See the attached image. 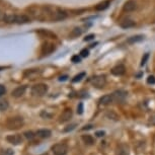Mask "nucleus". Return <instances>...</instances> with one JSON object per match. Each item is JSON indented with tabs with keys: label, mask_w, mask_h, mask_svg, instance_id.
Masks as SVG:
<instances>
[{
	"label": "nucleus",
	"mask_w": 155,
	"mask_h": 155,
	"mask_svg": "<svg viewBox=\"0 0 155 155\" xmlns=\"http://www.w3.org/2000/svg\"><path fill=\"white\" fill-rule=\"evenodd\" d=\"M116 155H129V147L126 144H121L117 147Z\"/></svg>",
	"instance_id": "13"
},
{
	"label": "nucleus",
	"mask_w": 155,
	"mask_h": 155,
	"mask_svg": "<svg viewBox=\"0 0 155 155\" xmlns=\"http://www.w3.org/2000/svg\"><path fill=\"white\" fill-rule=\"evenodd\" d=\"M48 91V85L44 83H38L31 87V94L34 96H43Z\"/></svg>",
	"instance_id": "2"
},
{
	"label": "nucleus",
	"mask_w": 155,
	"mask_h": 155,
	"mask_svg": "<svg viewBox=\"0 0 155 155\" xmlns=\"http://www.w3.org/2000/svg\"><path fill=\"white\" fill-rule=\"evenodd\" d=\"M75 127H76V124H71V125L67 126V127L64 129V132H70V131L74 130Z\"/></svg>",
	"instance_id": "28"
},
{
	"label": "nucleus",
	"mask_w": 155,
	"mask_h": 155,
	"mask_svg": "<svg viewBox=\"0 0 155 155\" xmlns=\"http://www.w3.org/2000/svg\"><path fill=\"white\" fill-rule=\"evenodd\" d=\"M98 102L101 104H104V106H107V104H110L114 102V99H113V95L112 94H106L104 96H101V98H99Z\"/></svg>",
	"instance_id": "14"
},
{
	"label": "nucleus",
	"mask_w": 155,
	"mask_h": 155,
	"mask_svg": "<svg viewBox=\"0 0 155 155\" xmlns=\"http://www.w3.org/2000/svg\"><path fill=\"white\" fill-rule=\"evenodd\" d=\"M95 38V36L93 34H91V35H88V36H86L85 38H84V42H88V41H91V40H93Z\"/></svg>",
	"instance_id": "34"
},
{
	"label": "nucleus",
	"mask_w": 155,
	"mask_h": 155,
	"mask_svg": "<svg viewBox=\"0 0 155 155\" xmlns=\"http://www.w3.org/2000/svg\"><path fill=\"white\" fill-rule=\"evenodd\" d=\"M148 58H149V54L146 53L144 56H143L142 60H141V66H144L145 65L146 62H147V60H148Z\"/></svg>",
	"instance_id": "30"
},
{
	"label": "nucleus",
	"mask_w": 155,
	"mask_h": 155,
	"mask_svg": "<svg viewBox=\"0 0 155 155\" xmlns=\"http://www.w3.org/2000/svg\"><path fill=\"white\" fill-rule=\"evenodd\" d=\"M143 40H144V36H142V35H138V36H134V37L129 38L127 42L129 44H135V43L141 42V41H143Z\"/></svg>",
	"instance_id": "18"
},
{
	"label": "nucleus",
	"mask_w": 155,
	"mask_h": 155,
	"mask_svg": "<svg viewBox=\"0 0 155 155\" xmlns=\"http://www.w3.org/2000/svg\"><path fill=\"white\" fill-rule=\"evenodd\" d=\"M38 34L43 37L50 38V39H57V36L54 33H52V31H50L48 30H44V28H41V30L38 31Z\"/></svg>",
	"instance_id": "15"
},
{
	"label": "nucleus",
	"mask_w": 155,
	"mask_h": 155,
	"mask_svg": "<svg viewBox=\"0 0 155 155\" xmlns=\"http://www.w3.org/2000/svg\"><path fill=\"white\" fill-rule=\"evenodd\" d=\"M71 61L73 63H80L81 62V58H80V56H78V55H74V56H72Z\"/></svg>",
	"instance_id": "27"
},
{
	"label": "nucleus",
	"mask_w": 155,
	"mask_h": 155,
	"mask_svg": "<svg viewBox=\"0 0 155 155\" xmlns=\"http://www.w3.org/2000/svg\"><path fill=\"white\" fill-rule=\"evenodd\" d=\"M81 139H82V141L85 143L86 145H93L94 144V139H93L92 136L90 135H83L81 137Z\"/></svg>",
	"instance_id": "19"
},
{
	"label": "nucleus",
	"mask_w": 155,
	"mask_h": 155,
	"mask_svg": "<svg viewBox=\"0 0 155 155\" xmlns=\"http://www.w3.org/2000/svg\"><path fill=\"white\" fill-rule=\"evenodd\" d=\"M5 92H6V89H5V86H4V85H2V84H0V96L3 95Z\"/></svg>",
	"instance_id": "35"
},
{
	"label": "nucleus",
	"mask_w": 155,
	"mask_h": 155,
	"mask_svg": "<svg viewBox=\"0 0 155 155\" xmlns=\"http://www.w3.org/2000/svg\"><path fill=\"white\" fill-rule=\"evenodd\" d=\"M41 117H42V118H45V119H51L52 115H50V114L47 113L46 110H44V112L41 113Z\"/></svg>",
	"instance_id": "33"
},
{
	"label": "nucleus",
	"mask_w": 155,
	"mask_h": 155,
	"mask_svg": "<svg viewBox=\"0 0 155 155\" xmlns=\"http://www.w3.org/2000/svg\"><path fill=\"white\" fill-rule=\"evenodd\" d=\"M0 155H13V150L10 148H5L0 150Z\"/></svg>",
	"instance_id": "26"
},
{
	"label": "nucleus",
	"mask_w": 155,
	"mask_h": 155,
	"mask_svg": "<svg viewBox=\"0 0 155 155\" xmlns=\"http://www.w3.org/2000/svg\"><path fill=\"white\" fill-rule=\"evenodd\" d=\"M107 83V79L104 75H96L91 78V84L96 88H102Z\"/></svg>",
	"instance_id": "4"
},
{
	"label": "nucleus",
	"mask_w": 155,
	"mask_h": 155,
	"mask_svg": "<svg viewBox=\"0 0 155 155\" xmlns=\"http://www.w3.org/2000/svg\"><path fill=\"white\" fill-rule=\"evenodd\" d=\"M72 115H73V112L71 109H65L63 110V113L60 115L59 121L61 123H65L67 121H69V120L72 118Z\"/></svg>",
	"instance_id": "9"
},
{
	"label": "nucleus",
	"mask_w": 155,
	"mask_h": 155,
	"mask_svg": "<svg viewBox=\"0 0 155 155\" xmlns=\"http://www.w3.org/2000/svg\"><path fill=\"white\" fill-rule=\"evenodd\" d=\"M55 49H56V47H55L54 44L46 42L45 44H43V46H42V54L50 55L55 51Z\"/></svg>",
	"instance_id": "8"
},
{
	"label": "nucleus",
	"mask_w": 155,
	"mask_h": 155,
	"mask_svg": "<svg viewBox=\"0 0 155 155\" xmlns=\"http://www.w3.org/2000/svg\"><path fill=\"white\" fill-rule=\"evenodd\" d=\"M81 34H82V30H81L80 28H73V30L71 31L69 37L71 38V39H75V38L79 37Z\"/></svg>",
	"instance_id": "20"
},
{
	"label": "nucleus",
	"mask_w": 155,
	"mask_h": 155,
	"mask_svg": "<svg viewBox=\"0 0 155 155\" xmlns=\"http://www.w3.org/2000/svg\"><path fill=\"white\" fill-rule=\"evenodd\" d=\"M7 142H9L12 145H19L22 143V136L20 134H13V135H8L6 137Z\"/></svg>",
	"instance_id": "6"
},
{
	"label": "nucleus",
	"mask_w": 155,
	"mask_h": 155,
	"mask_svg": "<svg viewBox=\"0 0 155 155\" xmlns=\"http://www.w3.org/2000/svg\"><path fill=\"white\" fill-rule=\"evenodd\" d=\"M51 134V131L48 130V129H40L36 132V135L40 138H49Z\"/></svg>",
	"instance_id": "16"
},
{
	"label": "nucleus",
	"mask_w": 155,
	"mask_h": 155,
	"mask_svg": "<svg viewBox=\"0 0 155 155\" xmlns=\"http://www.w3.org/2000/svg\"><path fill=\"white\" fill-rule=\"evenodd\" d=\"M125 72H126V68L123 64H119V65L115 66L112 69V74L115 76H121L123 74H125Z\"/></svg>",
	"instance_id": "11"
},
{
	"label": "nucleus",
	"mask_w": 155,
	"mask_h": 155,
	"mask_svg": "<svg viewBox=\"0 0 155 155\" xmlns=\"http://www.w3.org/2000/svg\"><path fill=\"white\" fill-rule=\"evenodd\" d=\"M0 19H3V15H2L1 11H0Z\"/></svg>",
	"instance_id": "40"
},
{
	"label": "nucleus",
	"mask_w": 155,
	"mask_h": 155,
	"mask_svg": "<svg viewBox=\"0 0 155 155\" xmlns=\"http://www.w3.org/2000/svg\"><path fill=\"white\" fill-rule=\"evenodd\" d=\"M136 7H137V3H136L135 0H128V1L124 4V10L127 11V12L135 10Z\"/></svg>",
	"instance_id": "12"
},
{
	"label": "nucleus",
	"mask_w": 155,
	"mask_h": 155,
	"mask_svg": "<svg viewBox=\"0 0 155 155\" xmlns=\"http://www.w3.org/2000/svg\"><path fill=\"white\" fill-rule=\"evenodd\" d=\"M112 95H113V99L115 102H123V101H125L126 97H127L128 92L123 89H120V90H116Z\"/></svg>",
	"instance_id": "5"
},
{
	"label": "nucleus",
	"mask_w": 155,
	"mask_h": 155,
	"mask_svg": "<svg viewBox=\"0 0 155 155\" xmlns=\"http://www.w3.org/2000/svg\"><path fill=\"white\" fill-rule=\"evenodd\" d=\"M77 114H78V115H82V114H83V104H82V102H80V104H78Z\"/></svg>",
	"instance_id": "29"
},
{
	"label": "nucleus",
	"mask_w": 155,
	"mask_h": 155,
	"mask_svg": "<svg viewBox=\"0 0 155 155\" xmlns=\"http://www.w3.org/2000/svg\"><path fill=\"white\" fill-rule=\"evenodd\" d=\"M110 0H104V1L101 2V3H98L97 5L95 6V9L97 11H102V10H106L107 7L110 6Z\"/></svg>",
	"instance_id": "17"
},
{
	"label": "nucleus",
	"mask_w": 155,
	"mask_h": 155,
	"mask_svg": "<svg viewBox=\"0 0 155 155\" xmlns=\"http://www.w3.org/2000/svg\"><path fill=\"white\" fill-rule=\"evenodd\" d=\"M106 117L110 120H114V121H118L119 120V116L114 110H107L106 113Z\"/></svg>",
	"instance_id": "22"
},
{
	"label": "nucleus",
	"mask_w": 155,
	"mask_h": 155,
	"mask_svg": "<svg viewBox=\"0 0 155 155\" xmlns=\"http://www.w3.org/2000/svg\"><path fill=\"white\" fill-rule=\"evenodd\" d=\"M31 22V17L25 15V14H20V15H15L14 14V20L13 23L16 25H25V23Z\"/></svg>",
	"instance_id": "7"
},
{
	"label": "nucleus",
	"mask_w": 155,
	"mask_h": 155,
	"mask_svg": "<svg viewBox=\"0 0 155 155\" xmlns=\"http://www.w3.org/2000/svg\"><path fill=\"white\" fill-rule=\"evenodd\" d=\"M89 55V51L87 49H83V50H81V52H80V56L81 57H87Z\"/></svg>",
	"instance_id": "32"
},
{
	"label": "nucleus",
	"mask_w": 155,
	"mask_h": 155,
	"mask_svg": "<svg viewBox=\"0 0 155 155\" xmlns=\"http://www.w3.org/2000/svg\"><path fill=\"white\" fill-rule=\"evenodd\" d=\"M4 69H6V67H4V66H0V71H2V70H4Z\"/></svg>",
	"instance_id": "39"
},
{
	"label": "nucleus",
	"mask_w": 155,
	"mask_h": 155,
	"mask_svg": "<svg viewBox=\"0 0 155 155\" xmlns=\"http://www.w3.org/2000/svg\"><path fill=\"white\" fill-rule=\"evenodd\" d=\"M67 78H68V76H67V75H63V76H60L59 80L60 81H65V80H67Z\"/></svg>",
	"instance_id": "37"
},
{
	"label": "nucleus",
	"mask_w": 155,
	"mask_h": 155,
	"mask_svg": "<svg viewBox=\"0 0 155 155\" xmlns=\"http://www.w3.org/2000/svg\"><path fill=\"white\" fill-rule=\"evenodd\" d=\"M104 134H106V133H104V131H97V132L95 133V135L97 136V137H104Z\"/></svg>",
	"instance_id": "36"
},
{
	"label": "nucleus",
	"mask_w": 155,
	"mask_h": 155,
	"mask_svg": "<svg viewBox=\"0 0 155 155\" xmlns=\"http://www.w3.org/2000/svg\"><path fill=\"white\" fill-rule=\"evenodd\" d=\"M52 152L54 155H66L68 152V146L64 143H57L52 146Z\"/></svg>",
	"instance_id": "3"
},
{
	"label": "nucleus",
	"mask_w": 155,
	"mask_h": 155,
	"mask_svg": "<svg viewBox=\"0 0 155 155\" xmlns=\"http://www.w3.org/2000/svg\"><path fill=\"white\" fill-rule=\"evenodd\" d=\"M25 90H27V85L18 86V87H16V88H14L12 90L11 95H12L13 97H20V96H22L23 94H25Z\"/></svg>",
	"instance_id": "10"
},
{
	"label": "nucleus",
	"mask_w": 155,
	"mask_h": 155,
	"mask_svg": "<svg viewBox=\"0 0 155 155\" xmlns=\"http://www.w3.org/2000/svg\"><path fill=\"white\" fill-rule=\"evenodd\" d=\"M25 125V121L21 117H13L6 121V127L9 130H18Z\"/></svg>",
	"instance_id": "1"
},
{
	"label": "nucleus",
	"mask_w": 155,
	"mask_h": 155,
	"mask_svg": "<svg viewBox=\"0 0 155 155\" xmlns=\"http://www.w3.org/2000/svg\"><path fill=\"white\" fill-rule=\"evenodd\" d=\"M135 25V21H133V20L131 19H126L124 21L121 22V27L123 28H132Z\"/></svg>",
	"instance_id": "21"
},
{
	"label": "nucleus",
	"mask_w": 155,
	"mask_h": 155,
	"mask_svg": "<svg viewBox=\"0 0 155 155\" xmlns=\"http://www.w3.org/2000/svg\"><path fill=\"white\" fill-rule=\"evenodd\" d=\"M147 83H148V84H155V77H154L153 75L148 76V78H147Z\"/></svg>",
	"instance_id": "31"
},
{
	"label": "nucleus",
	"mask_w": 155,
	"mask_h": 155,
	"mask_svg": "<svg viewBox=\"0 0 155 155\" xmlns=\"http://www.w3.org/2000/svg\"><path fill=\"white\" fill-rule=\"evenodd\" d=\"M85 76V72H81L79 73V74H77V75H75L74 77H73V79H72V82H78V81H80L82 78Z\"/></svg>",
	"instance_id": "24"
},
{
	"label": "nucleus",
	"mask_w": 155,
	"mask_h": 155,
	"mask_svg": "<svg viewBox=\"0 0 155 155\" xmlns=\"http://www.w3.org/2000/svg\"><path fill=\"white\" fill-rule=\"evenodd\" d=\"M23 136H25L28 140H34V138L37 135L34 132H31V131H27V132L23 133Z\"/></svg>",
	"instance_id": "25"
},
{
	"label": "nucleus",
	"mask_w": 155,
	"mask_h": 155,
	"mask_svg": "<svg viewBox=\"0 0 155 155\" xmlns=\"http://www.w3.org/2000/svg\"><path fill=\"white\" fill-rule=\"evenodd\" d=\"M8 101L5 99H0V110H6L8 109Z\"/></svg>",
	"instance_id": "23"
},
{
	"label": "nucleus",
	"mask_w": 155,
	"mask_h": 155,
	"mask_svg": "<svg viewBox=\"0 0 155 155\" xmlns=\"http://www.w3.org/2000/svg\"><path fill=\"white\" fill-rule=\"evenodd\" d=\"M91 128H92V125H87L84 128H82V131H84V130H89V129H91Z\"/></svg>",
	"instance_id": "38"
}]
</instances>
